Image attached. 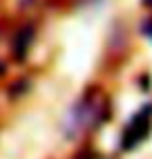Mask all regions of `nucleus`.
<instances>
[{
    "label": "nucleus",
    "mask_w": 152,
    "mask_h": 159,
    "mask_svg": "<svg viewBox=\"0 0 152 159\" xmlns=\"http://www.w3.org/2000/svg\"><path fill=\"white\" fill-rule=\"evenodd\" d=\"M143 2H145V5H152V0H143Z\"/></svg>",
    "instance_id": "3"
},
{
    "label": "nucleus",
    "mask_w": 152,
    "mask_h": 159,
    "mask_svg": "<svg viewBox=\"0 0 152 159\" xmlns=\"http://www.w3.org/2000/svg\"><path fill=\"white\" fill-rule=\"evenodd\" d=\"M31 40H34V29L31 27H25V29L18 31V36L14 40V56L16 58H25L27 56V47H29Z\"/></svg>",
    "instance_id": "2"
},
{
    "label": "nucleus",
    "mask_w": 152,
    "mask_h": 159,
    "mask_svg": "<svg viewBox=\"0 0 152 159\" xmlns=\"http://www.w3.org/2000/svg\"><path fill=\"white\" fill-rule=\"evenodd\" d=\"M150 114H152V105L130 121V125L123 132V148H134L141 139H145V134L150 130Z\"/></svg>",
    "instance_id": "1"
}]
</instances>
